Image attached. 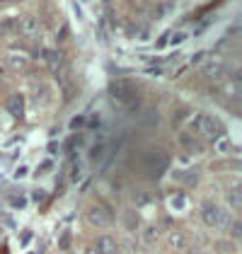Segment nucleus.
<instances>
[{
    "instance_id": "f257e3e1",
    "label": "nucleus",
    "mask_w": 242,
    "mask_h": 254,
    "mask_svg": "<svg viewBox=\"0 0 242 254\" xmlns=\"http://www.w3.org/2000/svg\"><path fill=\"white\" fill-rule=\"evenodd\" d=\"M191 128L201 138H208V140H216V138L223 136V124L211 114H196L191 119Z\"/></svg>"
},
{
    "instance_id": "f03ea898",
    "label": "nucleus",
    "mask_w": 242,
    "mask_h": 254,
    "mask_svg": "<svg viewBox=\"0 0 242 254\" xmlns=\"http://www.w3.org/2000/svg\"><path fill=\"white\" fill-rule=\"evenodd\" d=\"M109 95L117 102H121L123 107H138V92H136L131 80H112Z\"/></svg>"
},
{
    "instance_id": "7ed1b4c3",
    "label": "nucleus",
    "mask_w": 242,
    "mask_h": 254,
    "mask_svg": "<svg viewBox=\"0 0 242 254\" xmlns=\"http://www.w3.org/2000/svg\"><path fill=\"white\" fill-rule=\"evenodd\" d=\"M201 220L208 228H218V230H225L228 223H230L228 213H225L223 208H218L216 203H211V201H206L201 206Z\"/></svg>"
},
{
    "instance_id": "20e7f679",
    "label": "nucleus",
    "mask_w": 242,
    "mask_h": 254,
    "mask_svg": "<svg viewBox=\"0 0 242 254\" xmlns=\"http://www.w3.org/2000/svg\"><path fill=\"white\" fill-rule=\"evenodd\" d=\"M141 170L150 177H160L162 172L167 170V157H165V153H160V150L145 153V155L141 157Z\"/></svg>"
},
{
    "instance_id": "39448f33",
    "label": "nucleus",
    "mask_w": 242,
    "mask_h": 254,
    "mask_svg": "<svg viewBox=\"0 0 242 254\" xmlns=\"http://www.w3.org/2000/svg\"><path fill=\"white\" fill-rule=\"evenodd\" d=\"M201 75L208 80V82H221V80L225 78V65H223L221 61H208V63H203Z\"/></svg>"
},
{
    "instance_id": "423d86ee",
    "label": "nucleus",
    "mask_w": 242,
    "mask_h": 254,
    "mask_svg": "<svg viewBox=\"0 0 242 254\" xmlns=\"http://www.w3.org/2000/svg\"><path fill=\"white\" fill-rule=\"evenodd\" d=\"M87 220L92 223V228H109L112 215H109V211H107V208L95 206V208H90V211H87Z\"/></svg>"
},
{
    "instance_id": "0eeeda50",
    "label": "nucleus",
    "mask_w": 242,
    "mask_h": 254,
    "mask_svg": "<svg viewBox=\"0 0 242 254\" xmlns=\"http://www.w3.org/2000/svg\"><path fill=\"white\" fill-rule=\"evenodd\" d=\"M20 32L24 34V37H32V39H37V37L41 34L39 20H37V17H32V15L22 17V20H20Z\"/></svg>"
},
{
    "instance_id": "6e6552de",
    "label": "nucleus",
    "mask_w": 242,
    "mask_h": 254,
    "mask_svg": "<svg viewBox=\"0 0 242 254\" xmlns=\"http://www.w3.org/2000/svg\"><path fill=\"white\" fill-rule=\"evenodd\" d=\"M180 145L186 150V153H201L203 150L201 140H196L191 133H180Z\"/></svg>"
},
{
    "instance_id": "1a4fd4ad",
    "label": "nucleus",
    "mask_w": 242,
    "mask_h": 254,
    "mask_svg": "<svg viewBox=\"0 0 242 254\" xmlns=\"http://www.w3.org/2000/svg\"><path fill=\"white\" fill-rule=\"evenodd\" d=\"M95 250L100 254H117V240L109 237V235H102L97 240V245H95Z\"/></svg>"
},
{
    "instance_id": "9d476101",
    "label": "nucleus",
    "mask_w": 242,
    "mask_h": 254,
    "mask_svg": "<svg viewBox=\"0 0 242 254\" xmlns=\"http://www.w3.org/2000/svg\"><path fill=\"white\" fill-rule=\"evenodd\" d=\"M107 155H109V145H107V143H95V145L90 148V162H92V165H100Z\"/></svg>"
},
{
    "instance_id": "9b49d317",
    "label": "nucleus",
    "mask_w": 242,
    "mask_h": 254,
    "mask_svg": "<svg viewBox=\"0 0 242 254\" xmlns=\"http://www.w3.org/2000/svg\"><path fill=\"white\" fill-rule=\"evenodd\" d=\"M7 112L17 119L24 114V99H22V95H10L7 97Z\"/></svg>"
},
{
    "instance_id": "f8f14e48",
    "label": "nucleus",
    "mask_w": 242,
    "mask_h": 254,
    "mask_svg": "<svg viewBox=\"0 0 242 254\" xmlns=\"http://www.w3.org/2000/svg\"><path fill=\"white\" fill-rule=\"evenodd\" d=\"M216 153H218V155H233V153H235L233 140H230V138H225V136L216 138Z\"/></svg>"
},
{
    "instance_id": "ddd939ff",
    "label": "nucleus",
    "mask_w": 242,
    "mask_h": 254,
    "mask_svg": "<svg viewBox=\"0 0 242 254\" xmlns=\"http://www.w3.org/2000/svg\"><path fill=\"white\" fill-rule=\"evenodd\" d=\"M225 198H228V206H230L233 211H240V206H242V191H240V187H233V189L225 194Z\"/></svg>"
},
{
    "instance_id": "4468645a",
    "label": "nucleus",
    "mask_w": 242,
    "mask_h": 254,
    "mask_svg": "<svg viewBox=\"0 0 242 254\" xmlns=\"http://www.w3.org/2000/svg\"><path fill=\"white\" fill-rule=\"evenodd\" d=\"M7 65L15 68V70H27L29 68V61L24 59L22 54H7Z\"/></svg>"
},
{
    "instance_id": "2eb2a0df",
    "label": "nucleus",
    "mask_w": 242,
    "mask_h": 254,
    "mask_svg": "<svg viewBox=\"0 0 242 254\" xmlns=\"http://www.w3.org/2000/svg\"><path fill=\"white\" fill-rule=\"evenodd\" d=\"M170 206H172L175 211H184V208L189 206V198L184 194H175V196H170Z\"/></svg>"
},
{
    "instance_id": "dca6fc26",
    "label": "nucleus",
    "mask_w": 242,
    "mask_h": 254,
    "mask_svg": "<svg viewBox=\"0 0 242 254\" xmlns=\"http://www.w3.org/2000/svg\"><path fill=\"white\" fill-rule=\"evenodd\" d=\"M123 228L126 230H136L138 228V215L133 213V211H126L123 213Z\"/></svg>"
},
{
    "instance_id": "f3484780",
    "label": "nucleus",
    "mask_w": 242,
    "mask_h": 254,
    "mask_svg": "<svg viewBox=\"0 0 242 254\" xmlns=\"http://www.w3.org/2000/svg\"><path fill=\"white\" fill-rule=\"evenodd\" d=\"M141 240H143V242H145V245H150V242H155V240H158V228H155V225H150V228H143Z\"/></svg>"
},
{
    "instance_id": "a211bd4d",
    "label": "nucleus",
    "mask_w": 242,
    "mask_h": 254,
    "mask_svg": "<svg viewBox=\"0 0 242 254\" xmlns=\"http://www.w3.org/2000/svg\"><path fill=\"white\" fill-rule=\"evenodd\" d=\"M170 245L177 247V250H182V247H186V237H184L182 233H172L170 235Z\"/></svg>"
},
{
    "instance_id": "6ab92c4d",
    "label": "nucleus",
    "mask_w": 242,
    "mask_h": 254,
    "mask_svg": "<svg viewBox=\"0 0 242 254\" xmlns=\"http://www.w3.org/2000/svg\"><path fill=\"white\" fill-rule=\"evenodd\" d=\"M46 61H49V65H51V68H59V63H60L59 51H46Z\"/></svg>"
},
{
    "instance_id": "aec40b11",
    "label": "nucleus",
    "mask_w": 242,
    "mask_h": 254,
    "mask_svg": "<svg viewBox=\"0 0 242 254\" xmlns=\"http://www.w3.org/2000/svg\"><path fill=\"white\" fill-rule=\"evenodd\" d=\"M153 203V196H148V194H141V196H136V206L141 208V206H150Z\"/></svg>"
},
{
    "instance_id": "412c9836",
    "label": "nucleus",
    "mask_w": 242,
    "mask_h": 254,
    "mask_svg": "<svg viewBox=\"0 0 242 254\" xmlns=\"http://www.w3.org/2000/svg\"><path fill=\"white\" fill-rule=\"evenodd\" d=\"M186 37H189L186 32H175V37L170 39V44H172V46H177V44H182V41L186 39Z\"/></svg>"
},
{
    "instance_id": "4be33fe9",
    "label": "nucleus",
    "mask_w": 242,
    "mask_h": 254,
    "mask_svg": "<svg viewBox=\"0 0 242 254\" xmlns=\"http://www.w3.org/2000/svg\"><path fill=\"white\" fill-rule=\"evenodd\" d=\"M49 167H51V162H49V160H46V162H41L39 170H37V175H46V172H49Z\"/></svg>"
},
{
    "instance_id": "5701e85b",
    "label": "nucleus",
    "mask_w": 242,
    "mask_h": 254,
    "mask_svg": "<svg viewBox=\"0 0 242 254\" xmlns=\"http://www.w3.org/2000/svg\"><path fill=\"white\" fill-rule=\"evenodd\" d=\"M82 124H85V119H82V117H78V119H73V121H70V128H80Z\"/></svg>"
},
{
    "instance_id": "b1692460",
    "label": "nucleus",
    "mask_w": 242,
    "mask_h": 254,
    "mask_svg": "<svg viewBox=\"0 0 242 254\" xmlns=\"http://www.w3.org/2000/svg\"><path fill=\"white\" fill-rule=\"evenodd\" d=\"M145 73H148V75H155V78H158V75H162V68H145Z\"/></svg>"
},
{
    "instance_id": "393cba45",
    "label": "nucleus",
    "mask_w": 242,
    "mask_h": 254,
    "mask_svg": "<svg viewBox=\"0 0 242 254\" xmlns=\"http://www.w3.org/2000/svg\"><path fill=\"white\" fill-rule=\"evenodd\" d=\"M15 177H17V179H22V177H27V167H17V172H15Z\"/></svg>"
},
{
    "instance_id": "a878e982",
    "label": "nucleus",
    "mask_w": 242,
    "mask_h": 254,
    "mask_svg": "<svg viewBox=\"0 0 242 254\" xmlns=\"http://www.w3.org/2000/svg\"><path fill=\"white\" fill-rule=\"evenodd\" d=\"M240 228H242L240 223H233V235H235V237H240V233H242Z\"/></svg>"
},
{
    "instance_id": "bb28decb",
    "label": "nucleus",
    "mask_w": 242,
    "mask_h": 254,
    "mask_svg": "<svg viewBox=\"0 0 242 254\" xmlns=\"http://www.w3.org/2000/svg\"><path fill=\"white\" fill-rule=\"evenodd\" d=\"M85 254H100V252H97L95 247H87V250H85Z\"/></svg>"
},
{
    "instance_id": "cd10ccee",
    "label": "nucleus",
    "mask_w": 242,
    "mask_h": 254,
    "mask_svg": "<svg viewBox=\"0 0 242 254\" xmlns=\"http://www.w3.org/2000/svg\"><path fill=\"white\" fill-rule=\"evenodd\" d=\"M0 73H2V65H0Z\"/></svg>"
},
{
    "instance_id": "c85d7f7f",
    "label": "nucleus",
    "mask_w": 242,
    "mask_h": 254,
    "mask_svg": "<svg viewBox=\"0 0 242 254\" xmlns=\"http://www.w3.org/2000/svg\"><path fill=\"white\" fill-rule=\"evenodd\" d=\"M2 2H10V0H2Z\"/></svg>"
}]
</instances>
